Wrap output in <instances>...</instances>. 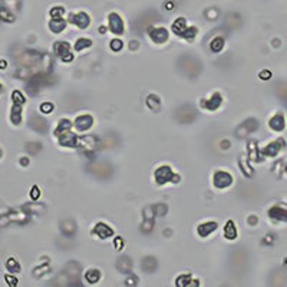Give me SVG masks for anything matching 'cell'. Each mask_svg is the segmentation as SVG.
Masks as SVG:
<instances>
[{"label":"cell","mask_w":287,"mask_h":287,"mask_svg":"<svg viewBox=\"0 0 287 287\" xmlns=\"http://www.w3.org/2000/svg\"><path fill=\"white\" fill-rule=\"evenodd\" d=\"M92 123V118L90 116H81L78 121H76V127L79 129H88Z\"/></svg>","instance_id":"3957f363"},{"label":"cell","mask_w":287,"mask_h":287,"mask_svg":"<svg viewBox=\"0 0 287 287\" xmlns=\"http://www.w3.org/2000/svg\"><path fill=\"white\" fill-rule=\"evenodd\" d=\"M215 223H208V224H205V225H202V227H200L198 228V233L201 235H207V234H210V233L213 231V230H215Z\"/></svg>","instance_id":"277c9868"},{"label":"cell","mask_w":287,"mask_h":287,"mask_svg":"<svg viewBox=\"0 0 287 287\" xmlns=\"http://www.w3.org/2000/svg\"><path fill=\"white\" fill-rule=\"evenodd\" d=\"M89 45H90V42H89V40H86V39H81V42H79L78 45H76V50H81L83 46H89Z\"/></svg>","instance_id":"9c48e42d"},{"label":"cell","mask_w":287,"mask_h":287,"mask_svg":"<svg viewBox=\"0 0 287 287\" xmlns=\"http://www.w3.org/2000/svg\"><path fill=\"white\" fill-rule=\"evenodd\" d=\"M225 234H227V237H230V238L235 237V231H234V228H233V223H228V227H227V230H225Z\"/></svg>","instance_id":"ba28073f"},{"label":"cell","mask_w":287,"mask_h":287,"mask_svg":"<svg viewBox=\"0 0 287 287\" xmlns=\"http://www.w3.org/2000/svg\"><path fill=\"white\" fill-rule=\"evenodd\" d=\"M221 46H223V40H221V39H217L215 43L211 45V48H213V50H220Z\"/></svg>","instance_id":"8fae6325"},{"label":"cell","mask_w":287,"mask_h":287,"mask_svg":"<svg viewBox=\"0 0 287 287\" xmlns=\"http://www.w3.org/2000/svg\"><path fill=\"white\" fill-rule=\"evenodd\" d=\"M109 23H111L112 30H113L115 33H121V32H122V27H123L122 20H121L116 15H112L111 17H109Z\"/></svg>","instance_id":"7a4b0ae2"},{"label":"cell","mask_w":287,"mask_h":287,"mask_svg":"<svg viewBox=\"0 0 287 287\" xmlns=\"http://www.w3.org/2000/svg\"><path fill=\"white\" fill-rule=\"evenodd\" d=\"M96 231H98V233H101L102 237H108V235L112 234L111 230H109L108 227H105L104 224H99V225H98V227H96Z\"/></svg>","instance_id":"52a82bcc"},{"label":"cell","mask_w":287,"mask_h":287,"mask_svg":"<svg viewBox=\"0 0 287 287\" xmlns=\"http://www.w3.org/2000/svg\"><path fill=\"white\" fill-rule=\"evenodd\" d=\"M0 89H2V88H0Z\"/></svg>","instance_id":"4fadbf2b"},{"label":"cell","mask_w":287,"mask_h":287,"mask_svg":"<svg viewBox=\"0 0 287 287\" xmlns=\"http://www.w3.org/2000/svg\"><path fill=\"white\" fill-rule=\"evenodd\" d=\"M73 22H75V23H78V26H81V27H85L86 25L89 23V19L86 17L85 15H79V16H75Z\"/></svg>","instance_id":"5b68a950"},{"label":"cell","mask_w":287,"mask_h":287,"mask_svg":"<svg viewBox=\"0 0 287 287\" xmlns=\"http://www.w3.org/2000/svg\"><path fill=\"white\" fill-rule=\"evenodd\" d=\"M167 32H165L164 29H158L157 30V33H152V37L154 39H157L158 42H164L165 39H167Z\"/></svg>","instance_id":"8992f818"},{"label":"cell","mask_w":287,"mask_h":287,"mask_svg":"<svg viewBox=\"0 0 287 287\" xmlns=\"http://www.w3.org/2000/svg\"><path fill=\"white\" fill-rule=\"evenodd\" d=\"M169 177H171V169L168 167H162L161 169L157 171V179L160 184H164L165 181H168Z\"/></svg>","instance_id":"6da1fadb"},{"label":"cell","mask_w":287,"mask_h":287,"mask_svg":"<svg viewBox=\"0 0 287 287\" xmlns=\"http://www.w3.org/2000/svg\"><path fill=\"white\" fill-rule=\"evenodd\" d=\"M112 49H115V50H118V49H121L122 48V43H121V40H118V39H116V40H113L112 42Z\"/></svg>","instance_id":"7c38bea8"},{"label":"cell","mask_w":287,"mask_h":287,"mask_svg":"<svg viewBox=\"0 0 287 287\" xmlns=\"http://www.w3.org/2000/svg\"><path fill=\"white\" fill-rule=\"evenodd\" d=\"M86 277H89L90 281L93 283V281H96V279L99 277V273H98V271H90V273H88V274H86Z\"/></svg>","instance_id":"30bf717a"}]
</instances>
